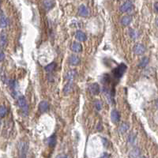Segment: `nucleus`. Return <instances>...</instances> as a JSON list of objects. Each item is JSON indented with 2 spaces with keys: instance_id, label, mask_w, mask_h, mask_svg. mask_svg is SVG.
I'll use <instances>...</instances> for the list:
<instances>
[{
  "instance_id": "nucleus-1",
  "label": "nucleus",
  "mask_w": 158,
  "mask_h": 158,
  "mask_svg": "<svg viewBox=\"0 0 158 158\" xmlns=\"http://www.w3.org/2000/svg\"><path fill=\"white\" fill-rule=\"evenodd\" d=\"M126 66L124 64V63H120V64L115 67L113 70H112V77L115 79V80H119L125 73L126 70Z\"/></svg>"
},
{
  "instance_id": "nucleus-2",
  "label": "nucleus",
  "mask_w": 158,
  "mask_h": 158,
  "mask_svg": "<svg viewBox=\"0 0 158 158\" xmlns=\"http://www.w3.org/2000/svg\"><path fill=\"white\" fill-rule=\"evenodd\" d=\"M17 104L19 108L22 110V113L24 114V115H27L29 114V104L26 101V99L22 96V95H20V96L17 97Z\"/></svg>"
},
{
  "instance_id": "nucleus-3",
  "label": "nucleus",
  "mask_w": 158,
  "mask_h": 158,
  "mask_svg": "<svg viewBox=\"0 0 158 158\" xmlns=\"http://www.w3.org/2000/svg\"><path fill=\"white\" fill-rule=\"evenodd\" d=\"M18 150L20 152V156L21 157H25L26 153L29 150V144L26 142H20L18 144Z\"/></svg>"
},
{
  "instance_id": "nucleus-4",
  "label": "nucleus",
  "mask_w": 158,
  "mask_h": 158,
  "mask_svg": "<svg viewBox=\"0 0 158 158\" xmlns=\"http://www.w3.org/2000/svg\"><path fill=\"white\" fill-rule=\"evenodd\" d=\"M133 7H134L133 3L131 0H127V1H126L121 5V6L119 7V10L123 13H127V12H130L131 10H132Z\"/></svg>"
},
{
  "instance_id": "nucleus-5",
  "label": "nucleus",
  "mask_w": 158,
  "mask_h": 158,
  "mask_svg": "<svg viewBox=\"0 0 158 158\" xmlns=\"http://www.w3.org/2000/svg\"><path fill=\"white\" fill-rule=\"evenodd\" d=\"M89 91L92 95H97L100 91V88L98 83H92L89 86Z\"/></svg>"
},
{
  "instance_id": "nucleus-6",
  "label": "nucleus",
  "mask_w": 158,
  "mask_h": 158,
  "mask_svg": "<svg viewBox=\"0 0 158 158\" xmlns=\"http://www.w3.org/2000/svg\"><path fill=\"white\" fill-rule=\"evenodd\" d=\"M111 120L113 123L116 124L120 120V114L116 109H113L111 112Z\"/></svg>"
},
{
  "instance_id": "nucleus-7",
  "label": "nucleus",
  "mask_w": 158,
  "mask_h": 158,
  "mask_svg": "<svg viewBox=\"0 0 158 158\" xmlns=\"http://www.w3.org/2000/svg\"><path fill=\"white\" fill-rule=\"evenodd\" d=\"M78 76V72L75 70H71L67 72L65 75V79L67 80L68 81H72L75 80Z\"/></svg>"
},
{
  "instance_id": "nucleus-8",
  "label": "nucleus",
  "mask_w": 158,
  "mask_h": 158,
  "mask_svg": "<svg viewBox=\"0 0 158 158\" xmlns=\"http://www.w3.org/2000/svg\"><path fill=\"white\" fill-rule=\"evenodd\" d=\"M134 52L136 54V55H142L145 53V48L143 44H137L134 47Z\"/></svg>"
},
{
  "instance_id": "nucleus-9",
  "label": "nucleus",
  "mask_w": 158,
  "mask_h": 158,
  "mask_svg": "<svg viewBox=\"0 0 158 158\" xmlns=\"http://www.w3.org/2000/svg\"><path fill=\"white\" fill-rule=\"evenodd\" d=\"M10 21L8 19V17L4 14L3 10H1V22H0V25H1V28L2 29H5L9 25Z\"/></svg>"
},
{
  "instance_id": "nucleus-10",
  "label": "nucleus",
  "mask_w": 158,
  "mask_h": 158,
  "mask_svg": "<svg viewBox=\"0 0 158 158\" xmlns=\"http://www.w3.org/2000/svg\"><path fill=\"white\" fill-rule=\"evenodd\" d=\"M78 14L81 17H87L89 15V10L85 5H81L78 7Z\"/></svg>"
},
{
  "instance_id": "nucleus-11",
  "label": "nucleus",
  "mask_w": 158,
  "mask_h": 158,
  "mask_svg": "<svg viewBox=\"0 0 158 158\" xmlns=\"http://www.w3.org/2000/svg\"><path fill=\"white\" fill-rule=\"evenodd\" d=\"M49 110V104L47 101L43 100L39 104V111L41 113L47 112Z\"/></svg>"
},
{
  "instance_id": "nucleus-12",
  "label": "nucleus",
  "mask_w": 158,
  "mask_h": 158,
  "mask_svg": "<svg viewBox=\"0 0 158 158\" xmlns=\"http://www.w3.org/2000/svg\"><path fill=\"white\" fill-rule=\"evenodd\" d=\"M75 38L81 42H84L87 40V36L86 34L84 33V32L81 31V30H78L76 33H75Z\"/></svg>"
},
{
  "instance_id": "nucleus-13",
  "label": "nucleus",
  "mask_w": 158,
  "mask_h": 158,
  "mask_svg": "<svg viewBox=\"0 0 158 158\" xmlns=\"http://www.w3.org/2000/svg\"><path fill=\"white\" fill-rule=\"evenodd\" d=\"M81 62V59L78 56L75 55H72L70 56L69 58V63L72 66H77Z\"/></svg>"
},
{
  "instance_id": "nucleus-14",
  "label": "nucleus",
  "mask_w": 158,
  "mask_h": 158,
  "mask_svg": "<svg viewBox=\"0 0 158 158\" xmlns=\"http://www.w3.org/2000/svg\"><path fill=\"white\" fill-rule=\"evenodd\" d=\"M70 48L73 52H75V53H80V52L82 51L81 44L78 43V42H73L70 47Z\"/></svg>"
},
{
  "instance_id": "nucleus-15",
  "label": "nucleus",
  "mask_w": 158,
  "mask_h": 158,
  "mask_svg": "<svg viewBox=\"0 0 158 158\" xmlns=\"http://www.w3.org/2000/svg\"><path fill=\"white\" fill-rule=\"evenodd\" d=\"M132 22V17L131 15H126L124 16L121 21H120V22L124 26H127L131 24V22Z\"/></svg>"
},
{
  "instance_id": "nucleus-16",
  "label": "nucleus",
  "mask_w": 158,
  "mask_h": 158,
  "mask_svg": "<svg viewBox=\"0 0 158 158\" xmlns=\"http://www.w3.org/2000/svg\"><path fill=\"white\" fill-rule=\"evenodd\" d=\"M55 1L54 0H44V6L47 10H50L55 6Z\"/></svg>"
},
{
  "instance_id": "nucleus-17",
  "label": "nucleus",
  "mask_w": 158,
  "mask_h": 158,
  "mask_svg": "<svg viewBox=\"0 0 158 158\" xmlns=\"http://www.w3.org/2000/svg\"><path fill=\"white\" fill-rule=\"evenodd\" d=\"M47 142L50 147H52V148L55 147L56 145V135L52 134L51 137H49V138L47 139Z\"/></svg>"
},
{
  "instance_id": "nucleus-18",
  "label": "nucleus",
  "mask_w": 158,
  "mask_h": 158,
  "mask_svg": "<svg viewBox=\"0 0 158 158\" xmlns=\"http://www.w3.org/2000/svg\"><path fill=\"white\" fill-rule=\"evenodd\" d=\"M0 44H1V48H6V44H7V35L5 33H1V36H0Z\"/></svg>"
},
{
  "instance_id": "nucleus-19",
  "label": "nucleus",
  "mask_w": 158,
  "mask_h": 158,
  "mask_svg": "<svg viewBox=\"0 0 158 158\" xmlns=\"http://www.w3.org/2000/svg\"><path fill=\"white\" fill-rule=\"evenodd\" d=\"M55 67H56V63L55 62H51V63H50V64H48V66H46L44 67V70L48 73H51L55 69Z\"/></svg>"
},
{
  "instance_id": "nucleus-20",
  "label": "nucleus",
  "mask_w": 158,
  "mask_h": 158,
  "mask_svg": "<svg viewBox=\"0 0 158 158\" xmlns=\"http://www.w3.org/2000/svg\"><path fill=\"white\" fill-rule=\"evenodd\" d=\"M140 150L138 148H134L130 153V157H138L141 156L140 155Z\"/></svg>"
},
{
  "instance_id": "nucleus-21",
  "label": "nucleus",
  "mask_w": 158,
  "mask_h": 158,
  "mask_svg": "<svg viewBox=\"0 0 158 158\" xmlns=\"http://www.w3.org/2000/svg\"><path fill=\"white\" fill-rule=\"evenodd\" d=\"M73 88V84L71 82H69L68 84H67V85L65 86V87L63 88V92H64L65 94H68L70 92H72Z\"/></svg>"
},
{
  "instance_id": "nucleus-22",
  "label": "nucleus",
  "mask_w": 158,
  "mask_h": 158,
  "mask_svg": "<svg viewBox=\"0 0 158 158\" xmlns=\"http://www.w3.org/2000/svg\"><path fill=\"white\" fill-rule=\"evenodd\" d=\"M129 34H130V36L133 39V40H136L138 38V36H139V33L138 31H136L134 29H130L129 30Z\"/></svg>"
},
{
  "instance_id": "nucleus-23",
  "label": "nucleus",
  "mask_w": 158,
  "mask_h": 158,
  "mask_svg": "<svg viewBox=\"0 0 158 158\" xmlns=\"http://www.w3.org/2000/svg\"><path fill=\"white\" fill-rule=\"evenodd\" d=\"M150 62V59L149 58H147V57H144L142 59L140 63H139V67H145L147 65H148V63Z\"/></svg>"
},
{
  "instance_id": "nucleus-24",
  "label": "nucleus",
  "mask_w": 158,
  "mask_h": 158,
  "mask_svg": "<svg viewBox=\"0 0 158 158\" xmlns=\"http://www.w3.org/2000/svg\"><path fill=\"white\" fill-rule=\"evenodd\" d=\"M7 113H8V109L6 108V107L2 105L1 108H0V116H1V118L5 117L7 115Z\"/></svg>"
},
{
  "instance_id": "nucleus-25",
  "label": "nucleus",
  "mask_w": 158,
  "mask_h": 158,
  "mask_svg": "<svg viewBox=\"0 0 158 158\" xmlns=\"http://www.w3.org/2000/svg\"><path fill=\"white\" fill-rule=\"evenodd\" d=\"M7 84L9 85L10 88L12 90H14V91L15 90L16 87H17V81H16L15 80H14V79H12V80H9L8 82H7Z\"/></svg>"
},
{
  "instance_id": "nucleus-26",
  "label": "nucleus",
  "mask_w": 158,
  "mask_h": 158,
  "mask_svg": "<svg viewBox=\"0 0 158 158\" xmlns=\"http://www.w3.org/2000/svg\"><path fill=\"white\" fill-rule=\"evenodd\" d=\"M129 129V125L127 123H123L121 126H120V127H119V131L122 133V134H124L126 133V131H128Z\"/></svg>"
},
{
  "instance_id": "nucleus-27",
  "label": "nucleus",
  "mask_w": 158,
  "mask_h": 158,
  "mask_svg": "<svg viewBox=\"0 0 158 158\" xmlns=\"http://www.w3.org/2000/svg\"><path fill=\"white\" fill-rule=\"evenodd\" d=\"M94 106H95V108H96V109H97V111H100V110L102 109V103H101V101H100V100H95V102H94Z\"/></svg>"
},
{
  "instance_id": "nucleus-28",
  "label": "nucleus",
  "mask_w": 158,
  "mask_h": 158,
  "mask_svg": "<svg viewBox=\"0 0 158 158\" xmlns=\"http://www.w3.org/2000/svg\"><path fill=\"white\" fill-rule=\"evenodd\" d=\"M128 142L131 144H134L135 142V135L134 134H131L128 137Z\"/></svg>"
},
{
  "instance_id": "nucleus-29",
  "label": "nucleus",
  "mask_w": 158,
  "mask_h": 158,
  "mask_svg": "<svg viewBox=\"0 0 158 158\" xmlns=\"http://www.w3.org/2000/svg\"><path fill=\"white\" fill-rule=\"evenodd\" d=\"M102 142L104 145V147H107L108 146V139L104 138H102Z\"/></svg>"
},
{
  "instance_id": "nucleus-30",
  "label": "nucleus",
  "mask_w": 158,
  "mask_h": 158,
  "mask_svg": "<svg viewBox=\"0 0 158 158\" xmlns=\"http://www.w3.org/2000/svg\"><path fill=\"white\" fill-rule=\"evenodd\" d=\"M4 59H5V54H4V52L2 51L1 52H0V60H1V62H2V61L4 60Z\"/></svg>"
},
{
  "instance_id": "nucleus-31",
  "label": "nucleus",
  "mask_w": 158,
  "mask_h": 158,
  "mask_svg": "<svg viewBox=\"0 0 158 158\" xmlns=\"http://www.w3.org/2000/svg\"><path fill=\"white\" fill-rule=\"evenodd\" d=\"M111 156V155H109L108 153H104V154H102L101 156H100V157H110Z\"/></svg>"
},
{
  "instance_id": "nucleus-32",
  "label": "nucleus",
  "mask_w": 158,
  "mask_h": 158,
  "mask_svg": "<svg viewBox=\"0 0 158 158\" xmlns=\"http://www.w3.org/2000/svg\"><path fill=\"white\" fill-rule=\"evenodd\" d=\"M56 157H69V156H65V155H59Z\"/></svg>"
},
{
  "instance_id": "nucleus-33",
  "label": "nucleus",
  "mask_w": 158,
  "mask_h": 158,
  "mask_svg": "<svg viewBox=\"0 0 158 158\" xmlns=\"http://www.w3.org/2000/svg\"><path fill=\"white\" fill-rule=\"evenodd\" d=\"M155 9H156V11L158 12V3H156V4H155Z\"/></svg>"
},
{
  "instance_id": "nucleus-34",
  "label": "nucleus",
  "mask_w": 158,
  "mask_h": 158,
  "mask_svg": "<svg viewBox=\"0 0 158 158\" xmlns=\"http://www.w3.org/2000/svg\"><path fill=\"white\" fill-rule=\"evenodd\" d=\"M156 106L157 107V108H158V99L156 100Z\"/></svg>"
},
{
  "instance_id": "nucleus-35",
  "label": "nucleus",
  "mask_w": 158,
  "mask_h": 158,
  "mask_svg": "<svg viewBox=\"0 0 158 158\" xmlns=\"http://www.w3.org/2000/svg\"><path fill=\"white\" fill-rule=\"evenodd\" d=\"M156 25H157V26H158V18L156 20Z\"/></svg>"
}]
</instances>
